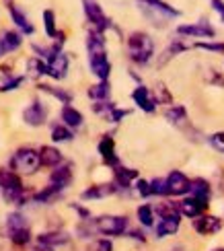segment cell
I'll use <instances>...</instances> for the list:
<instances>
[{
	"instance_id": "cell-1",
	"label": "cell",
	"mask_w": 224,
	"mask_h": 251,
	"mask_svg": "<svg viewBox=\"0 0 224 251\" xmlns=\"http://www.w3.org/2000/svg\"><path fill=\"white\" fill-rule=\"evenodd\" d=\"M0 194L6 204H13L17 208H23L31 202V192L25 187L21 175L6 167H0Z\"/></svg>"
},
{
	"instance_id": "cell-2",
	"label": "cell",
	"mask_w": 224,
	"mask_h": 251,
	"mask_svg": "<svg viewBox=\"0 0 224 251\" xmlns=\"http://www.w3.org/2000/svg\"><path fill=\"white\" fill-rule=\"evenodd\" d=\"M127 56L134 64L146 66L154 58V39L144 31H134L127 35Z\"/></svg>"
},
{
	"instance_id": "cell-3",
	"label": "cell",
	"mask_w": 224,
	"mask_h": 251,
	"mask_svg": "<svg viewBox=\"0 0 224 251\" xmlns=\"http://www.w3.org/2000/svg\"><path fill=\"white\" fill-rule=\"evenodd\" d=\"M8 169H13L19 175H35L41 169L39 163V151L31 146H21L13 152L8 161Z\"/></svg>"
},
{
	"instance_id": "cell-4",
	"label": "cell",
	"mask_w": 224,
	"mask_h": 251,
	"mask_svg": "<svg viewBox=\"0 0 224 251\" xmlns=\"http://www.w3.org/2000/svg\"><path fill=\"white\" fill-rule=\"evenodd\" d=\"M138 4H140V10L144 13V17L150 21L154 27H165L167 21L177 19L181 15L177 8L163 2V0H138Z\"/></svg>"
},
{
	"instance_id": "cell-5",
	"label": "cell",
	"mask_w": 224,
	"mask_h": 251,
	"mask_svg": "<svg viewBox=\"0 0 224 251\" xmlns=\"http://www.w3.org/2000/svg\"><path fill=\"white\" fill-rule=\"evenodd\" d=\"M93 225L99 237H124L130 228V218L125 214H101L93 218Z\"/></svg>"
},
{
	"instance_id": "cell-6",
	"label": "cell",
	"mask_w": 224,
	"mask_h": 251,
	"mask_svg": "<svg viewBox=\"0 0 224 251\" xmlns=\"http://www.w3.org/2000/svg\"><path fill=\"white\" fill-rule=\"evenodd\" d=\"M82 10H84V15H87V21L91 23V29L99 31V33H105L107 29L113 27L111 19L103 13V8L97 0H82Z\"/></svg>"
},
{
	"instance_id": "cell-7",
	"label": "cell",
	"mask_w": 224,
	"mask_h": 251,
	"mask_svg": "<svg viewBox=\"0 0 224 251\" xmlns=\"http://www.w3.org/2000/svg\"><path fill=\"white\" fill-rule=\"evenodd\" d=\"M175 31H177L179 37H198L199 41H201V39H214V37H216V29L210 25L208 19H199L198 23L179 25Z\"/></svg>"
},
{
	"instance_id": "cell-8",
	"label": "cell",
	"mask_w": 224,
	"mask_h": 251,
	"mask_svg": "<svg viewBox=\"0 0 224 251\" xmlns=\"http://www.w3.org/2000/svg\"><path fill=\"white\" fill-rule=\"evenodd\" d=\"M191 226H194V231L199 235V237H212V235H218L222 233L224 228V221L216 214H210V212H204L201 216L194 218L191 221Z\"/></svg>"
},
{
	"instance_id": "cell-9",
	"label": "cell",
	"mask_w": 224,
	"mask_h": 251,
	"mask_svg": "<svg viewBox=\"0 0 224 251\" xmlns=\"http://www.w3.org/2000/svg\"><path fill=\"white\" fill-rule=\"evenodd\" d=\"M48 116H50V109L41 99H33L23 109V122L29 128H41L48 122Z\"/></svg>"
},
{
	"instance_id": "cell-10",
	"label": "cell",
	"mask_w": 224,
	"mask_h": 251,
	"mask_svg": "<svg viewBox=\"0 0 224 251\" xmlns=\"http://www.w3.org/2000/svg\"><path fill=\"white\" fill-rule=\"evenodd\" d=\"M208 206H210L208 202H201L194 196H183L177 200V210H179L181 218H189V221H194V218L208 212Z\"/></svg>"
},
{
	"instance_id": "cell-11",
	"label": "cell",
	"mask_w": 224,
	"mask_h": 251,
	"mask_svg": "<svg viewBox=\"0 0 224 251\" xmlns=\"http://www.w3.org/2000/svg\"><path fill=\"white\" fill-rule=\"evenodd\" d=\"M165 181H167V190H169V198H183L189 194V177L183 173V171H179V169H173L167 177H165Z\"/></svg>"
},
{
	"instance_id": "cell-12",
	"label": "cell",
	"mask_w": 224,
	"mask_h": 251,
	"mask_svg": "<svg viewBox=\"0 0 224 251\" xmlns=\"http://www.w3.org/2000/svg\"><path fill=\"white\" fill-rule=\"evenodd\" d=\"M37 245H44V247H51V249H58L64 247L72 241V237L68 231H62V228H51V231H44L33 237Z\"/></svg>"
},
{
	"instance_id": "cell-13",
	"label": "cell",
	"mask_w": 224,
	"mask_h": 251,
	"mask_svg": "<svg viewBox=\"0 0 224 251\" xmlns=\"http://www.w3.org/2000/svg\"><path fill=\"white\" fill-rule=\"evenodd\" d=\"M140 177V171L138 169H130V167H124V165H117L113 167V183H115V190L117 194L120 192H130L132 190V183Z\"/></svg>"
},
{
	"instance_id": "cell-14",
	"label": "cell",
	"mask_w": 224,
	"mask_h": 251,
	"mask_svg": "<svg viewBox=\"0 0 224 251\" xmlns=\"http://www.w3.org/2000/svg\"><path fill=\"white\" fill-rule=\"evenodd\" d=\"M97 152L101 156V161L107 167H111V169L117 167V165H122L120 156H117V151H115V140H113L111 134H103L101 136V140L97 144Z\"/></svg>"
},
{
	"instance_id": "cell-15",
	"label": "cell",
	"mask_w": 224,
	"mask_h": 251,
	"mask_svg": "<svg viewBox=\"0 0 224 251\" xmlns=\"http://www.w3.org/2000/svg\"><path fill=\"white\" fill-rule=\"evenodd\" d=\"M72 181H74V165L72 163H62V165L54 167L50 173V185L58 187L60 192L66 190Z\"/></svg>"
},
{
	"instance_id": "cell-16",
	"label": "cell",
	"mask_w": 224,
	"mask_h": 251,
	"mask_svg": "<svg viewBox=\"0 0 224 251\" xmlns=\"http://www.w3.org/2000/svg\"><path fill=\"white\" fill-rule=\"evenodd\" d=\"M48 64V75L50 78H54V80H64L68 76V70H70V58L66 51H60V54H56L51 60L46 62Z\"/></svg>"
},
{
	"instance_id": "cell-17",
	"label": "cell",
	"mask_w": 224,
	"mask_h": 251,
	"mask_svg": "<svg viewBox=\"0 0 224 251\" xmlns=\"http://www.w3.org/2000/svg\"><path fill=\"white\" fill-rule=\"evenodd\" d=\"M179 228H181V216H167V218H156L152 233H154V239L163 241L167 237L177 235Z\"/></svg>"
},
{
	"instance_id": "cell-18",
	"label": "cell",
	"mask_w": 224,
	"mask_h": 251,
	"mask_svg": "<svg viewBox=\"0 0 224 251\" xmlns=\"http://www.w3.org/2000/svg\"><path fill=\"white\" fill-rule=\"evenodd\" d=\"M132 101H134V105L138 107V109H142L144 113H154L156 111V101H154V97H152V91L148 89L146 85H138L134 91H132Z\"/></svg>"
},
{
	"instance_id": "cell-19",
	"label": "cell",
	"mask_w": 224,
	"mask_h": 251,
	"mask_svg": "<svg viewBox=\"0 0 224 251\" xmlns=\"http://www.w3.org/2000/svg\"><path fill=\"white\" fill-rule=\"evenodd\" d=\"M115 194H117L115 183H113V181H105V183L89 185L87 190H82V192H80V200H84V202L105 200V198H111V196H115Z\"/></svg>"
},
{
	"instance_id": "cell-20",
	"label": "cell",
	"mask_w": 224,
	"mask_h": 251,
	"mask_svg": "<svg viewBox=\"0 0 224 251\" xmlns=\"http://www.w3.org/2000/svg\"><path fill=\"white\" fill-rule=\"evenodd\" d=\"M89 68H91V75L97 78V80H109L111 76V62H109V54H95L89 56Z\"/></svg>"
},
{
	"instance_id": "cell-21",
	"label": "cell",
	"mask_w": 224,
	"mask_h": 251,
	"mask_svg": "<svg viewBox=\"0 0 224 251\" xmlns=\"http://www.w3.org/2000/svg\"><path fill=\"white\" fill-rule=\"evenodd\" d=\"M165 120L171 124V126H175V128L179 130H185L187 126H189V113H187V107L185 105H181V103H173V105H169L165 109Z\"/></svg>"
},
{
	"instance_id": "cell-22",
	"label": "cell",
	"mask_w": 224,
	"mask_h": 251,
	"mask_svg": "<svg viewBox=\"0 0 224 251\" xmlns=\"http://www.w3.org/2000/svg\"><path fill=\"white\" fill-rule=\"evenodd\" d=\"M21 46H23V35L19 33V31H2L0 33V58H4L8 54H13V51H17Z\"/></svg>"
},
{
	"instance_id": "cell-23",
	"label": "cell",
	"mask_w": 224,
	"mask_h": 251,
	"mask_svg": "<svg viewBox=\"0 0 224 251\" xmlns=\"http://www.w3.org/2000/svg\"><path fill=\"white\" fill-rule=\"evenodd\" d=\"M8 13H10V19H13V23L19 27V33H21V35H33V33H35V27L31 25V21L27 19V15H25L17 4L10 2V0H8Z\"/></svg>"
},
{
	"instance_id": "cell-24",
	"label": "cell",
	"mask_w": 224,
	"mask_h": 251,
	"mask_svg": "<svg viewBox=\"0 0 224 251\" xmlns=\"http://www.w3.org/2000/svg\"><path fill=\"white\" fill-rule=\"evenodd\" d=\"M64 192H60L58 187L54 185H46V187H41L39 192H33L31 194V204H39V206H51L54 202H58L60 198H62Z\"/></svg>"
},
{
	"instance_id": "cell-25",
	"label": "cell",
	"mask_w": 224,
	"mask_h": 251,
	"mask_svg": "<svg viewBox=\"0 0 224 251\" xmlns=\"http://www.w3.org/2000/svg\"><path fill=\"white\" fill-rule=\"evenodd\" d=\"M39 163H41V167L54 169V167L64 163V154H62L60 149H56V146L46 144V146H41L39 149Z\"/></svg>"
},
{
	"instance_id": "cell-26",
	"label": "cell",
	"mask_w": 224,
	"mask_h": 251,
	"mask_svg": "<svg viewBox=\"0 0 224 251\" xmlns=\"http://www.w3.org/2000/svg\"><path fill=\"white\" fill-rule=\"evenodd\" d=\"M187 196H194L201 202H208L212 200V183L204 177H194V179L189 181V194Z\"/></svg>"
},
{
	"instance_id": "cell-27",
	"label": "cell",
	"mask_w": 224,
	"mask_h": 251,
	"mask_svg": "<svg viewBox=\"0 0 224 251\" xmlns=\"http://www.w3.org/2000/svg\"><path fill=\"white\" fill-rule=\"evenodd\" d=\"M60 120H62V124L66 126V128H70L72 132L74 130H78V128H82V124H84V116L82 113L74 107V105H62V109H60Z\"/></svg>"
},
{
	"instance_id": "cell-28",
	"label": "cell",
	"mask_w": 224,
	"mask_h": 251,
	"mask_svg": "<svg viewBox=\"0 0 224 251\" xmlns=\"http://www.w3.org/2000/svg\"><path fill=\"white\" fill-rule=\"evenodd\" d=\"M37 89H39L41 93H46V95H51L54 99H58L62 105H72V101H74V93L68 91V89L54 87V85H46V82H39Z\"/></svg>"
},
{
	"instance_id": "cell-29",
	"label": "cell",
	"mask_w": 224,
	"mask_h": 251,
	"mask_svg": "<svg viewBox=\"0 0 224 251\" xmlns=\"http://www.w3.org/2000/svg\"><path fill=\"white\" fill-rule=\"evenodd\" d=\"M136 218H138V225H140L144 231H152V226L156 223V214H154L152 204L144 202V204L138 206L136 208Z\"/></svg>"
},
{
	"instance_id": "cell-30",
	"label": "cell",
	"mask_w": 224,
	"mask_h": 251,
	"mask_svg": "<svg viewBox=\"0 0 224 251\" xmlns=\"http://www.w3.org/2000/svg\"><path fill=\"white\" fill-rule=\"evenodd\" d=\"M187 50H189V46L183 41V37H179V35H177V39H173V41H171V44L167 46V50L161 54V58H158L156 64H158V66H165L171 58H175V56H179V54H183V51H187Z\"/></svg>"
},
{
	"instance_id": "cell-31",
	"label": "cell",
	"mask_w": 224,
	"mask_h": 251,
	"mask_svg": "<svg viewBox=\"0 0 224 251\" xmlns=\"http://www.w3.org/2000/svg\"><path fill=\"white\" fill-rule=\"evenodd\" d=\"M4 226H6V235L8 233H15V231H23V228H31L29 225V218L21 212V210H13L6 214V221H4Z\"/></svg>"
},
{
	"instance_id": "cell-32",
	"label": "cell",
	"mask_w": 224,
	"mask_h": 251,
	"mask_svg": "<svg viewBox=\"0 0 224 251\" xmlns=\"http://www.w3.org/2000/svg\"><path fill=\"white\" fill-rule=\"evenodd\" d=\"M87 95L93 101H109V97H111V85H109V80H97L95 85L89 87Z\"/></svg>"
},
{
	"instance_id": "cell-33",
	"label": "cell",
	"mask_w": 224,
	"mask_h": 251,
	"mask_svg": "<svg viewBox=\"0 0 224 251\" xmlns=\"http://www.w3.org/2000/svg\"><path fill=\"white\" fill-rule=\"evenodd\" d=\"M25 68H27V76H29V78H35V80H39L41 76L48 75V64H46V60H41V58H37V56H31V58L25 62Z\"/></svg>"
},
{
	"instance_id": "cell-34",
	"label": "cell",
	"mask_w": 224,
	"mask_h": 251,
	"mask_svg": "<svg viewBox=\"0 0 224 251\" xmlns=\"http://www.w3.org/2000/svg\"><path fill=\"white\" fill-rule=\"evenodd\" d=\"M74 237L80 239V241H93L97 239V231H95V225H93V218L89 221H78L76 226H74Z\"/></svg>"
},
{
	"instance_id": "cell-35",
	"label": "cell",
	"mask_w": 224,
	"mask_h": 251,
	"mask_svg": "<svg viewBox=\"0 0 224 251\" xmlns=\"http://www.w3.org/2000/svg\"><path fill=\"white\" fill-rule=\"evenodd\" d=\"M150 91H152V97L156 101V105H167V107L173 105V95H171V91L167 89L165 82L158 80L154 85V89H150Z\"/></svg>"
},
{
	"instance_id": "cell-36",
	"label": "cell",
	"mask_w": 224,
	"mask_h": 251,
	"mask_svg": "<svg viewBox=\"0 0 224 251\" xmlns=\"http://www.w3.org/2000/svg\"><path fill=\"white\" fill-rule=\"evenodd\" d=\"M8 241L15 247H27L33 243V231H31V228H23V231L8 233Z\"/></svg>"
},
{
	"instance_id": "cell-37",
	"label": "cell",
	"mask_w": 224,
	"mask_h": 251,
	"mask_svg": "<svg viewBox=\"0 0 224 251\" xmlns=\"http://www.w3.org/2000/svg\"><path fill=\"white\" fill-rule=\"evenodd\" d=\"M74 138V132L66 128L64 124H54L51 126V140L54 142H70Z\"/></svg>"
},
{
	"instance_id": "cell-38",
	"label": "cell",
	"mask_w": 224,
	"mask_h": 251,
	"mask_svg": "<svg viewBox=\"0 0 224 251\" xmlns=\"http://www.w3.org/2000/svg\"><path fill=\"white\" fill-rule=\"evenodd\" d=\"M44 29H46V35L50 39H56L58 35V25H56V15L54 10H44Z\"/></svg>"
},
{
	"instance_id": "cell-39",
	"label": "cell",
	"mask_w": 224,
	"mask_h": 251,
	"mask_svg": "<svg viewBox=\"0 0 224 251\" xmlns=\"http://www.w3.org/2000/svg\"><path fill=\"white\" fill-rule=\"evenodd\" d=\"M113 241L107 237H97L93 239V241L87 243V247H84V251H113Z\"/></svg>"
},
{
	"instance_id": "cell-40",
	"label": "cell",
	"mask_w": 224,
	"mask_h": 251,
	"mask_svg": "<svg viewBox=\"0 0 224 251\" xmlns=\"http://www.w3.org/2000/svg\"><path fill=\"white\" fill-rule=\"evenodd\" d=\"M25 82V75H21V76H13V75H8L4 76V80L0 82V93H10V91H17L21 85Z\"/></svg>"
},
{
	"instance_id": "cell-41",
	"label": "cell",
	"mask_w": 224,
	"mask_h": 251,
	"mask_svg": "<svg viewBox=\"0 0 224 251\" xmlns=\"http://www.w3.org/2000/svg\"><path fill=\"white\" fill-rule=\"evenodd\" d=\"M150 183V196H156V198H169V190H167V181L165 177H154V179L148 181Z\"/></svg>"
},
{
	"instance_id": "cell-42",
	"label": "cell",
	"mask_w": 224,
	"mask_h": 251,
	"mask_svg": "<svg viewBox=\"0 0 224 251\" xmlns=\"http://www.w3.org/2000/svg\"><path fill=\"white\" fill-rule=\"evenodd\" d=\"M196 50H204V51H212V54H224V41H196L194 44Z\"/></svg>"
},
{
	"instance_id": "cell-43",
	"label": "cell",
	"mask_w": 224,
	"mask_h": 251,
	"mask_svg": "<svg viewBox=\"0 0 224 251\" xmlns=\"http://www.w3.org/2000/svg\"><path fill=\"white\" fill-rule=\"evenodd\" d=\"M132 190L142 198V200H148L150 196V183H148V179H142V177H138V179L132 183Z\"/></svg>"
},
{
	"instance_id": "cell-44",
	"label": "cell",
	"mask_w": 224,
	"mask_h": 251,
	"mask_svg": "<svg viewBox=\"0 0 224 251\" xmlns=\"http://www.w3.org/2000/svg\"><path fill=\"white\" fill-rule=\"evenodd\" d=\"M124 237L130 239V241H134V243H140V245H146V243H148V235H146V231H144L142 226H138V228H127Z\"/></svg>"
},
{
	"instance_id": "cell-45",
	"label": "cell",
	"mask_w": 224,
	"mask_h": 251,
	"mask_svg": "<svg viewBox=\"0 0 224 251\" xmlns=\"http://www.w3.org/2000/svg\"><path fill=\"white\" fill-rule=\"evenodd\" d=\"M130 109H122V107H113L109 113H107V116H105V120H107L109 124H120V122H124V118H127V116H130Z\"/></svg>"
},
{
	"instance_id": "cell-46",
	"label": "cell",
	"mask_w": 224,
	"mask_h": 251,
	"mask_svg": "<svg viewBox=\"0 0 224 251\" xmlns=\"http://www.w3.org/2000/svg\"><path fill=\"white\" fill-rule=\"evenodd\" d=\"M208 144L214 149L216 152L224 154V130L220 132H214V134H210V138H208Z\"/></svg>"
},
{
	"instance_id": "cell-47",
	"label": "cell",
	"mask_w": 224,
	"mask_h": 251,
	"mask_svg": "<svg viewBox=\"0 0 224 251\" xmlns=\"http://www.w3.org/2000/svg\"><path fill=\"white\" fill-rule=\"evenodd\" d=\"M113 107H115L113 101H95V103H93V111L97 113V116H103V118L107 116V113H109Z\"/></svg>"
},
{
	"instance_id": "cell-48",
	"label": "cell",
	"mask_w": 224,
	"mask_h": 251,
	"mask_svg": "<svg viewBox=\"0 0 224 251\" xmlns=\"http://www.w3.org/2000/svg\"><path fill=\"white\" fill-rule=\"evenodd\" d=\"M70 208H72L74 212H76L78 221H89V218H93V216H91V210H89L87 206H82L80 202H72V204H70Z\"/></svg>"
},
{
	"instance_id": "cell-49",
	"label": "cell",
	"mask_w": 224,
	"mask_h": 251,
	"mask_svg": "<svg viewBox=\"0 0 224 251\" xmlns=\"http://www.w3.org/2000/svg\"><path fill=\"white\" fill-rule=\"evenodd\" d=\"M210 6L214 8V13L220 17V21L224 23V0H210Z\"/></svg>"
},
{
	"instance_id": "cell-50",
	"label": "cell",
	"mask_w": 224,
	"mask_h": 251,
	"mask_svg": "<svg viewBox=\"0 0 224 251\" xmlns=\"http://www.w3.org/2000/svg\"><path fill=\"white\" fill-rule=\"evenodd\" d=\"M208 82H212V85H216V87L224 89V76H222V75H218V72H210Z\"/></svg>"
},
{
	"instance_id": "cell-51",
	"label": "cell",
	"mask_w": 224,
	"mask_h": 251,
	"mask_svg": "<svg viewBox=\"0 0 224 251\" xmlns=\"http://www.w3.org/2000/svg\"><path fill=\"white\" fill-rule=\"evenodd\" d=\"M31 251H56V249H51V247H44V245H33V247H31Z\"/></svg>"
},
{
	"instance_id": "cell-52",
	"label": "cell",
	"mask_w": 224,
	"mask_h": 251,
	"mask_svg": "<svg viewBox=\"0 0 224 251\" xmlns=\"http://www.w3.org/2000/svg\"><path fill=\"white\" fill-rule=\"evenodd\" d=\"M171 251H185V247H183V245H175V247L171 249Z\"/></svg>"
},
{
	"instance_id": "cell-53",
	"label": "cell",
	"mask_w": 224,
	"mask_h": 251,
	"mask_svg": "<svg viewBox=\"0 0 224 251\" xmlns=\"http://www.w3.org/2000/svg\"><path fill=\"white\" fill-rule=\"evenodd\" d=\"M210 251H224V247H214V249H210Z\"/></svg>"
}]
</instances>
